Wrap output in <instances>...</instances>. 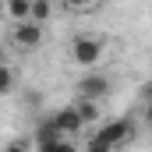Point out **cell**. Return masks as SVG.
I'll list each match as a JSON object with an SVG mask.
<instances>
[{
  "label": "cell",
  "mask_w": 152,
  "mask_h": 152,
  "mask_svg": "<svg viewBox=\"0 0 152 152\" xmlns=\"http://www.w3.org/2000/svg\"><path fill=\"white\" fill-rule=\"evenodd\" d=\"M0 60H4V50H0Z\"/></svg>",
  "instance_id": "12"
},
{
  "label": "cell",
  "mask_w": 152,
  "mask_h": 152,
  "mask_svg": "<svg viewBox=\"0 0 152 152\" xmlns=\"http://www.w3.org/2000/svg\"><path fill=\"white\" fill-rule=\"evenodd\" d=\"M32 142H36L39 149H46V152H71V138H67V134H64L50 117H46V120H39L36 138H32Z\"/></svg>",
  "instance_id": "2"
},
{
  "label": "cell",
  "mask_w": 152,
  "mask_h": 152,
  "mask_svg": "<svg viewBox=\"0 0 152 152\" xmlns=\"http://www.w3.org/2000/svg\"><path fill=\"white\" fill-rule=\"evenodd\" d=\"M71 60H75L78 67H96V64L103 60V39L78 36L75 42H71Z\"/></svg>",
  "instance_id": "3"
},
{
  "label": "cell",
  "mask_w": 152,
  "mask_h": 152,
  "mask_svg": "<svg viewBox=\"0 0 152 152\" xmlns=\"http://www.w3.org/2000/svg\"><path fill=\"white\" fill-rule=\"evenodd\" d=\"M64 4H67V7H92L96 0H64Z\"/></svg>",
  "instance_id": "11"
},
{
  "label": "cell",
  "mask_w": 152,
  "mask_h": 152,
  "mask_svg": "<svg viewBox=\"0 0 152 152\" xmlns=\"http://www.w3.org/2000/svg\"><path fill=\"white\" fill-rule=\"evenodd\" d=\"M14 42L21 46V50H32L42 42V21H32V18H25L18 28H14Z\"/></svg>",
  "instance_id": "5"
},
{
  "label": "cell",
  "mask_w": 152,
  "mask_h": 152,
  "mask_svg": "<svg viewBox=\"0 0 152 152\" xmlns=\"http://www.w3.org/2000/svg\"><path fill=\"white\" fill-rule=\"evenodd\" d=\"M11 88H14V75H11V67L0 60V96H7Z\"/></svg>",
  "instance_id": "10"
},
{
  "label": "cell",
  "mask_w": 152,
  "mask_h": 152,
  "mask_svg": "<svg viewBox=\"0 0 152 152\" xmlns=\"http://www.w3.org/2000/svg\"><path fill=\"white\" fill-rule=\"evenodd\" d=\"M110 96V78L99 75V71H88V75L78 81V99H106Z\"/></svg>",
  "instance_id": "4"
},
{
  "label": "cell",
  "mask_w": 152,
  "mask_h": 152,
  "mask_svg": "<svg viewBox=\"0 0 152 152\" xmlns=\"http://www.w3.org/2000/svg\"><path fill=\"white\" fill-rule=\"evenodd\" d=\"M53 14V4L50 0H28V18L32 21H46Z\"/></svg>",
  "instance_id": "8"
},
{
  "label": "cell",
  "mask_w": 152,
  "mask_h": 152,
  "mask_svg": "<svg viewBox=\"0 0 152 152\" xmlns=\"http://www.w3.org/2000/svg\"><path fill=\"white\" fill-rule=\"evenodd\" d=\"M7 14L14 21H25L28 18V0H7Z\"/></svg>",
  "instance_id": "9"
},
{
  "label": "cell",
  "mask_w": 152,
  "mask_h": 152,
  "mask_svg": "<svg viewBox=\"0 0 152 152\" xmlns=\"http://www.w3.org/2000/svg\"><path fill=\"white\" fill-rule=\"evenodd\" d=\"M78 117H81V124H96L99 120V103L96 99H78Z\"/></svg>",
  "instance_id": "7"
},
{
  "label": "cell",
  "mask_w": 152,
  "mask_h": 152,
  "mask_svg": "<svg viewBox=\"0 0 152 152\" xmlns=\"http://www.w3.org/2000/svg\"><path fill=\"white\" fill-rule=\"evenodd\" d=\"M50 120H53V124H57V127H60V131H64L67 138H71V134H78V131L85 127V124H81V117H78V110H75V106H64V110H57V113L50 117Z\"/></svg>",
  "instance_id": "6"
},
{
  "label": "cell",
  "mask_w": 152,
  "mask_h": 152,
  "mask_svg": "<svg viewBox=\"0 0 152 152\" xmlns=\"http://www.w3.org/2000/svg\"><path fill=\"white\" fill-rule=\"evenodd\" d=\"M134 120L131 117H117V120H106L96 134H92V142H88V149L92 152H106V149H117V145H124V142H131V134H134V127H131Z\"/></svg>",
  "instance_id": "1"
}]
</instances>
